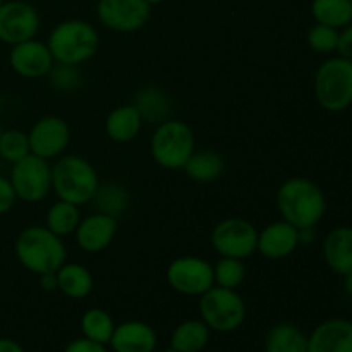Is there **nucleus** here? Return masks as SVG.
Listing matches in <instances>:
<instances>
[{
	"mask_svg": "<svg viewBox=\"0 0 352 352\" xmlns=\"http://www.w3.org/2000/svg\"><path fill=\"white\" fill-rule=\"evenodd\" d=\"M277 208L282 220L296 229L316 227L327 213V196L316 182L306 177H291L277 191Z\"/></svg>",
	"mask_w": 352,
	"mask_h": 352,
	"instance_id": "f257e3e1",
	"label": "nucleus"
},
{
	"mask_svg": "<svg viewBox=\"0 0 352 352\" xmlns=\"http://www.w3.org/2000/svg\"><path fill=\"white\" fill-rule=\"evenodd\" d=\"M14 251L17 261L38 277L55 274L67 260V248L62 237L45 226H30L21 230Z\"/></svg>",
	"mask_w": 352,
	"mask_h": 352,
	"instance_id": "f03ea898",
	"label": "nucleus"
},
{
	"mask_svg": "<svg viewBox=\"0 0 352 352\" xmlns=\"http://www.w3.org/2000/svg\"><path fill=\"white\" fill-rule=\"evenodd\" d=\"M45 43L54 57V62L79 67L96 55L100 34L88 21L65 19L50 31Z\"/></svg>",
	"mask_w": 352,
	"mask_h": 352,
	"instance_id": "7ed1b4c3",
	"label": "nucleus"
},
{
	"mask_svg": "<svg viewBox=\"0 0 352 352\" xmlns=\"http://www.w3.org/2000/svg\"><path fill=\"white\" fill-rule=\"evenodd\" d=\"M100 186L98 172L91 162L79 155H62L52 165V191L62 201L88 205Z\"/></svg>",
	"mask_w": 352,
	"mask_h": 352,
	"instance_id": "20e7f679",
	"label": "nucleus"
},
{
	"mask_svg": "<svg viewBox=\"0 0 352 352\" xmlns=\"http://www.w3.org/2000/svg\"><path fill=\"white\" fill-rule=\"evenodd\" d=\"M196 150V138L189 124L170 119L157 124L150 140L151 158L165 170H182Z\"/></svg>",
	"mask_w": 352,
	"mask_h": 352,
	"instance_id": "39448f33",
	"label": "nucleus"
},
{
	"mask_svg": "<svg viewBox=\"0 0 352 352\" xmlns=\"http://www.w3.org/2000/svg\"><path fill=\"white\" fill-rule=\"evenodd\" d=\"M313 91L323 110L339 113L352 107V60L330 57L320 64L313 78Z\"/></svg>",
	"mask_w": 352,
	"mask_h": 352,
	"instance_id": "423d86ee",
	"label": "nucleus"
},
{
	"mask_svg": "<svg viewBox=\"0 0 352 352\" xmlns=\"http://www.w3.org/2000/svg\"><path fill=\"white\" fill-rule=\"evenodd\" d=\"M198 309L208 329L219 333L236 332L246 320V302L236 289L213 285L199 296Z\"/></svg>",
	"mask_w": 352,
	"mask_h": 352,
	"instance_id": "0eeeda50",
	"label": "nucleus"
},
{
	"mask_svg": "<svg viewBox=\"0 0 352 352\" xmlns=\"http://www.w3.org/2000/svg\"><path fill=\"white\" fill-rule=\"evenodd\" d=\"M9 181L16 198L24 203H40L52 192V164L30 153L10 167Z\"/></svg>",
	"mask_w": 352,
	"mask_h": 352,
	"instance_id": "6e6552de",
	"label": "nucleus"
},
{
	"mask_svg": "<svg viewBox=\"0 0 352 352\" xmlns=\"http://www.w3.org/2000/svg\"><path fill=\"white\" fill-rule=\"evenodd\" d=\"M212 248L226 258L246 260L256 253L258 230L250 220L241 217L223 219L213 227L210 236Z\"/></svg>",
	"mask_w": 352,
	"mask_h": 352,
	"instance_id": "1a4fd4ad",
	"label": "nucleus"
},
{
	"mask_svg": "<svg viewBox=\"0 0 352 352\" xmlns=\"http://www.w3.org/2000/svg\"><path fill=\"white\" fill-rule=\"evenodd\" d=\"M165 278L175 292L192 298H199L215 285L213 265L199 256L175 258L167 267Z\"/></svg>",
	"mask_w": 352,
	"mask_h": 352,
	"instance_id": "9d476101",
	"label": "nucleus"
},
{
	"mask_svg": "<svg viewBox=\"0 0 352 352\" xmlns=\"http://www.w3.org/2000/svg\"><path fill=\"white\" fill-rule=\"evenodd\" d=\"M98 21L116 33H134L148 24L151 6L144 0H98Z\"/></svg>",
	"mask_w": 352,
	"mask_h": 352,
	"instance_id": "9b49d317",
	"label": "nucleus"
},
{
	"mask_svg": "<svg viewBox=\"0 0 352 352\" xmlns=\"http://www.w3.org/2000/svg\"><path fill=\"white\" fill-rule=\"evenodd\" d=\"M40 31V14L24 0H9L0 7V41L17 45L36 38Z\"/></svg>",
	"mask_w": 352,
	"mask_h": 352,
	"instance_id": "f8f14e48",
	"label": "nucleus"
},
{
	"mask_svg": "<svg viewBox=\"0 0 352 352\" xmlns=\"http://www.w3.org/2000/svg\"><path fill=\"white\" fill-rule=\"evenodd\" d=\"M31 153L45 160H54L64 155L71 143V127L62 117L45 116L28 131Z\"/></svg>",
	"mask_w": 352,
	"mask_h": 352,
	"instance_id": "ddd939ff",
	"label": "nucleus"
},
{
	"mask_svg": "<svg viewBox=\"0 0 352 352\" xmlns=\"http://www.w3.org/2000/svg\"><path fill=\"white\" fill-rule=\"evenodd\" d=\"M54 64V57H52L47 43L38 41L36 38L10 47V69L24 79L47 78Z\"/></svg>",
	"mask_w": 352,
	"mask_h": 352,
	"instance_id": "4468645a",
	"label": "nucleus"
},
{
	"mask_svg": "<svg viewBox=\"0 0 352 352\" xmlns=\"http://www.w3.org/2000/svg\"><path fill=\"white\" fill-rule=\"evenodd\" d=\"M299 248V230L285 220H277L258 232L256 251L272 261L285 260Z\"/></svg>",
	"mask_w": 352,
	"mask_h": 352,
	"instance_id": "2eb2a0df",
	"label": "nucleus"
},
{
	"mask_svg": "<svg viewBox=\"0 0 352 352\" xmlns=\"http://www.w3.org/2000/svg\"><path fill=\"white\" fill-rule=\"evenodd\" d=\"M117 229H119V219L100 212L91 213L82 217L79 222L74 232L76 243L86 253H100L112 244Z\"/></svg>",
	"mask_w": 352,
	"mask_h": 352,
	"instance_id": "dca6fc26",
	"label": "nucleus"
},
{
	"mask_svg": "<svg viewBox=\"0 0 352 352\" xmlns=\"http://www.w3.org/2000/svg\"><path fill=\"white\" fill-rule=\"evenodd\" d=\"M308 352H352V322L330 318L308 336Z\"/></svg>",
	"mask_w": 352,
	"mask_h": 352,
	"instance_id": "f3484780",
	"label": "nucleus"
},
{
	"mask_svg": "<svg viewBox=\"0 0 352 352\" xmlns=\"http://www.w3.org/2000/svg\"><path fill=\"white\" fill-rule=\"evenodd\" d=\"M113 352H155L158 346L157 332L141 320H127L116 325L109 342Z\"/></svg>",
	"mask_w": 352,
	"mask_h": 352,
	"instance_id": "a211bd4d",
	"label": "nucleus"
},
{
	"mask_svg": "<svg viewBox=\"0 0 352 352\" xmlns=\"http://www.w3.org/2000/svg\"><path fill=\"white\" fill-rule=\"evenodd\" d=\"M323 258L333 274L347 277L352 274V227L340 226L330 230L323 241Z\"/></svg>",
	"mask_w": 352,
	"mask_h": 352,
	"instance_id": "6ab92c4d",
	"label": "nucleus"
},
{
	"mask_svg": "<svg viewBox=\"0 0 352 352\" xmlns=\"http://www.w3.org/2000/svg\"><path fill=\"white\" fill-rule=\"evenodd\" d=\"M141 127L143 119L133 103L116 107L105 117V134L113 143H131L140 136Z\"/></svg>",
	"mask_w": 352,
	"mask_h": 352,
	"instance_id": "aec40b11",
	"label": "nucleus"
},
{
	"mask_svg": "<svg viewBox=\"0 0 352 352\" xmlns=\"http://www.w3.org/2000/svg\"><path fill=\"white\" fill-rule=\"evenodd\" d=\"M55 275H57V291H60L65 298L74 299V301L88 298L95 287L91 272L85 265L65 261L55 272Z\"/></svg>",
	"mask_w": 352,
	"mask_h": 352,
	"instance_id": "412c9836",
	"label": "nucleus"
},
{
	"mask_svg": "<svg viewBox=\"0 0 352 352\" xmlns=\"http://www.w3.org/2000/svg\"><path fill=\"white\" fill-rule=\"evenodd\" d=\"M133 105L138 109L143 122H150L157 126V124L168 119L172 103L167 93L162 88H158V86H144L136 93Z\"/></svg>",
	"mask_w": 352,
	"mask_h": 352,
	"instance_id": "4be33fe9",
	"label": "nucleus"
},
{
	"mask_svg": "<svg viewBox=\"0 0 352 352\" xmlns=\"http://www.w3.org/2000/svg\"><path fill=\"white\" fill-rule=\"evenodd\" d=\"M212 330L201 318L184 320L170 333V347L177 352H201L208 346Z\"/></svg>",
	"mask_w": 352,
	"mask_h": 352,
	"instance_id": "5701e85b",
	"label": "nucleus"
},
{
	"mask_svg": "<svg viewBox=\"0 0 352 352\" xmlns=\"http://www.w3.org/2000/svg\"><path fill=\"white\" fill-rule=\"evenodd\" d=\"M182 170L191 181L213 182L222 177L226 170V158L215 150H195Z\"/></svg>",
	"mask_w": 352,
	"mask_h": 352,
	"instance_id": "b1692460",
	"label": "nucleus"
},
{
	"mask_svg": "<svg viewBox=\"0 0 352 352\" xmlns=\"http://www.w3.org/2000/svg\"><path fill=\"white\" fill-rule=\"evenodd\" d=\"M265 352H308V337L292 323H277L267 332Z\"/></svg>",
	"mask_w": 352,
	"mask_h": 352,
	"instance_id": "393cba45",
	"label": "nucleus"
},
{
	"mask_svg": "<svg viewBox=\"0 0 352 352\" xmlns=\"http://www.w3.org/2000/svg\"><path fill=\"white\" fill-rule=\"evenodd\" d=\"M81 206H76L72 203L57 199L45 215V227L57 234L58 237L74 236L79 222H81Z\"/></svg>",
	"mask_w": 352,
	"mask_h": 352,
	"instance_id": "a878e982",
	"label": "nucleus"
},
{
	"mask_svg": "<svg viewBox=\"0 0 352 352\" xmlns=\"http://www.w3.org/2000/svg\"><path fill=\"white\" fill-rule=\"evenodd\" d=\"M311 16L318 24L342 30L352 23L351 0H313Z\"/></svg>",
	"mask_w": 352,
	"mask_h": 352,
	"instance_id": "bb28decb",
	"label": "nucleus"
},
{
	"mask_svg": "<svg viewBox=\"0 0 352 352\" xmlns=\"http://www.w3.org/2000/svg\"><path fill=\"white\" fill-rule=\"evenodd\" d=\"M79 327H81L82 337L103 344V346H109L113 330H116V322L107 309L89 308L82 313Z\"/></svg>",
	"mask_w": 352,
	"mask_h": 352,
	"instance_id": "cd10ccee",
	"label": "nucleus"
},
{
	"mask_svg": "<svg viewBox=\"0 0 352 352\" xmlns=\"http://www.w3.org/2000/svg\"><path fill=\"white\" fill-rule=\"evenodd\" d=\"M93 203L96 205V212L119 219L126 213L127 205H129V195L122 184L110 181L98 186Z\"/></svg>",
	"mask_w": 352,
	"mask_h": 352,
	"instance_id": "c85d7f7f",
	"label": "nucleus"
},
{
	"mask_svg": "<svg viewBox=\"0 0 352 352\" xmlns=\"http://www.w3.org/2000/svg\"><path fill=\"white\" fill-rule=\"evenodd\" d=\"M244 278H246V267H244L243 260L222 256L213 265V282L219 287L236 289L237 291Z\"/></svg>",
	"mask_w": 352,
	"mask_h": 352,
	"instance_id": "c756f323",
	"label": "nucleus"
},
{
	"mask_svg": "<svg viewBox=\"0 0 352 352\" xmlns=\"http://www.w3.org/2000/svg\"><path fill=\"white\" fill-rule=\"evenodd\" d=\"M31 153L28 133L21 129H6L0 133V157L10 165Z\"/></svg>",
	"mask_w": 352,
	"mask_h": 352,
	"instance_id": "7c9ffc66",
	"label": "nucleus"
},
{
	"mask_svg": "<svg viewBox=\"0 0 352 352\" xmlns=\"http://www.w3.org/2000/svg\"><path fill=\"white\" fill-rule=\"evenodd\" d=\"M47 78L52 88L58 93H74L82 82V74L78 65L57 64V62L52 65Z\"/></svg>",
	"mask_w": 352,
	"mask_h": 352,
	"instance_id": "2f4dec72",
	"label": "nucleus"
},
{
	"mask_svg": "<svg viewBox=\"0 0 352 352\" xmlns=\"http://www.w3.org/2000/svg\"><path fill=\"white\" fill-rule=\"evenodd\" d=\"M339 31L336 28L325 26V24H318L311 26L306 34V43L316 54L329 55L332 52H337V45H339Z\"/></svg>",
	"mask_w": 352,
	"mask_h": 352,
	"instance_id": "473e14b6",
	"label": "nucleus"
},
{
	"mask_svg": "<svg viewBox=\"0 0 352 352\" xmlns=\"http://www.w3.org/2000/svg\"><path fill=\"white\" fill-rule=\"evenodd\" d=\"M16 192H14L9 177L0 175V215H6L7 212H10L14 205H16Z\"/></svg>",
	"mask_w": 352,
	"mask_h": 352,
	"instance_id": "72a5a7b5",
	"label": "nucleus"
},
{
	"mask_svg": "<svg viewBox=\"0 0 352 352\" xmlns=\"http://www.w3.org/2000/svg\"><path fill=\"white\" fill-rule=\"evenodd\" d=\"M64 352H109L107 346L103 344L95 342V340H89L86 337H79V339L71 340V342L65 346Z\"/></svg>",
	"mask_w": 352,
	"mask_h": 352,
	"instance_id": "f704fd0d",
	"label": "nucleus"
},
{
	"mask_svg": "<svg viewBox=\"0 0 352 352\" xmlns=\"http://www.w3.org/2000/svg\"><path fill=\"white\" fill-rule=\"evenodd\" d=\"M337 52L342 57L351 58L352 60V23L347 24L346 28L339 31V45H337Z\"/></svg>",
	"mask_w": 352,
	"mask_h": 352,
	"instance_id": "c9c22d12",
	"label": "nucleus"
},
{
	"mask_svg": "<svg viewBox=\"0 0 352 352\" xmlns=\"http://www.w3.org/2000/svg\"><path fill=\"white\" fill-rule=\"evenodd\" d=\"M40 284L41 289L47 292L57 291V275L55 274H43L40 275Z\"/></svg>",
	"mask_w": 352,
	"mask_h": 352,
	"instance_id": "e433bc0d",
	"label": "nucleus"
},
{
	"mask_svg": "<svg viewBox=\"0 0 352 352\" xmlns=\"http://www.w3.org/2000/svg\"><path fill=\"white\" fill-rule=\"evenodd\" d=\"M0 352H26L19 342L12 339H0Z\"/></svg>",
	"mask_w": 352,
	"mask_h": 352,
	"instance_id": "4c0bfd02",
	"label": "nucleus"
},
{
	"mask_svg": "<svg viewBox=\"0 0 352 352\" xmlns=\"http://www.w3.org/2000/svg\"><path fill=\"white\" fill-rule=\"evenodd\" d=\"M315 227L311 229H299V246H309L315 241Z\"/></svg>",
	"mask_w": 352,
	"mask_h": 352,
	"instance_id": "58836bf2",
	"label": "nucleus"
},
{
	"mask_svg": "<svg viewBox=\"0 0 352 352\" xmlns=\"http://www.w3.org/2000/svg\"><path fill=\"white\" fill-rule=\"evenodd\" d=\"M344 287H346V292L352 298V274L344 277Z\"/></svg>",
	"mask_w": 352,
	"mask_h": 352,
	"instance_id": "ea45409f",
	"label": "nucleus"
},
{
	"mask_svg": "<svg viewBox=\"0 0 352 352\" xmlns=\"http://www.w3.org/2000/svg\"><path fill=\"white\" fill-rule=\"evenodd\" d=\"M144 2L148 3V6H158V3H162V2H165V0H144Z\"/></svg>",
	"mask_w": 352,
	"mask_h": 352,
	"instance_id": "a19ab883",
	"label": "nucleus"
},
{
	"mask_svg": "<svg viewBox=\"0 0 352 352\" xmlns=\"http://www.w3.org/2000/svg\"><path fill=\"white\" fill-rule=\"evenodd\" d=\"M162 352H177V351H174V349H172V347H168V349H164Z\"/></svg>",
	"mask_w": 352,
	"mask_h": 352,
	"instance_id": "79ce46f5",
	"label": "nucleus"
},
{
	"mask_svg": "<svg viewBox=\"0 0 352 352\" xmlns=\"http://www.w3.org/2000/svg\"><path fill=\"white\" fill-rule=\"evenodd\" d=\"M3 2H6V0H0V7H2V3H3Z\"/></svg>",
	"mask_w": 352,
	"mask_h": 352,
	"instance_id": "37998d69",
	"label": "nucleus"
},
{
	"mask_svg": "<svg viewBox=\"0 0 352 352\" xmlns=\"http://www.w3.org/2000/svg\"><path fill=\"white\" fill-rule=\"evenodd\" d=\"M0 133H2V127H0Z\"/></svg>",
	"mask_w": 352,
	"mask_h": 352,
	"instance_id": "c03bdc74",
	"label": "nucleus"
},
{
	"mask_svg": "<svg viewBox=\"0 0 352 352\" xmlns=\"http://www.w3.org/2000/svg\"><path fill=\"white\" fill-rule=\"evenodd\" d=\"M351 2H352V0H351Z\"/></svg>",
	"mask_w": 352,
	"mask_h": 352,
	"instance_id": "a18cd8bd",
	"label": "nucleus"
}]
</instances>
